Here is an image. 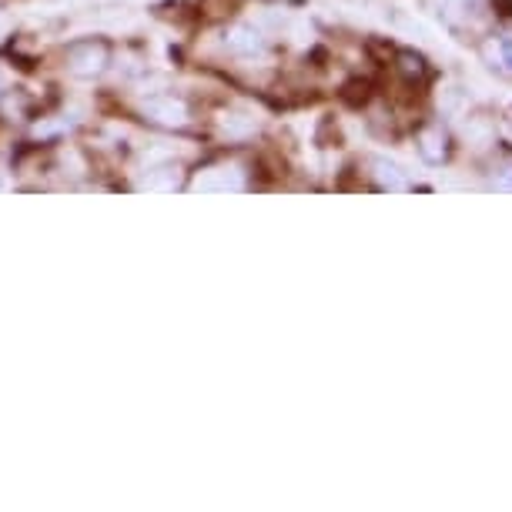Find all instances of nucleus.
<instances>
[{
	"label": "nucleus",
	"instance_id": "7ed1b4c3",
	"mask_svg": "<svg viewBox=\"0 0 512 512\" xmlns=\"http://www.w3.org/2000/svg\"><path fill=\"white\" fill-rule=\"evenodd\" d=\"M191 191H238L245 188V181L238 178L235 168H228V164H211V168L198 171L195 178H191Z\"/></svg>",
	"mask_w": 512,
	"mask_h": 512
},
{
	"label": "nucleus",
	"instance_id": "f257e3e1",
	"mask_svg": "<svg viewBox=\"0 0 512 512\" xmlns=\"http://www.w3.org/2000/svg\"><path fill=\"white\" fill-rule=\"evenodd\" d=\"M111 64V47L104 41H74L67 47V71L77 74V77H98L104 67Z\"/></svg>",
	"mask_w": 512,
	"mask_h": 512
},
{
	"label": "nucleus",
	"instance_id": "20e7f679",
	"mask_svg": "<svg viewBox=\"0 0 512 512\" xmlns=\"http://www.w3.org/2000/svg\"><path fill=\"white\" fill-rule=\"evenodd\" d=\"M228 44H231V51H241V54H251V51H258V47H262L258 34L248 31V27H238V31H231Z\"/></svg>",
	"mask_w": 512,
	"mask_h": 512
},
{
	"label": "nucleus",
	"instance_id": "f03ea898",
	"mask_svg": "<svg viewBox=\"0 0 512 512\" xmlns=\"http://www.w3.org/2000/svg\"><path fill=\"white\" fill-rule=\"evenodd\" d=\"M144 114H148V121L161 124V128H185L188 124V104L181 98H171V94L144 101Z\"/></svg>",
	"mask_w": 512,
	"mask_h": 512
}]
</instances>
